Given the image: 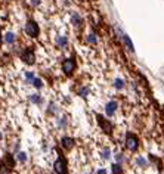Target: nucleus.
I'll return each mask as SVG.
<instances>
[{"label": "nucleus", "instance_id": "1", "mask_svg": "<svg viewBox=\"0 0 164 174\" xmlns=\"http://www.w3.org/2000/svg\"><path fill=\"white\" fill-rule=\"evenodd\" d=\"M140 137L133 131H126L123 137V146L124 150L130 152V154H138L140 150Z\"/></svg>", "mask_w": 164, "mask_h": 174}, {"label": "nucleus", "instance_id": "2", "mask_svg": "<svg viewBox=\"0 0 164 174\" xmlns=\"http://www.w3.org/2000/svg\"><path fill=\"white\" fill-rule=\"evenodd\" d=\"M78 69V62H77V58L75 55H70V56H65L61 62V72L65 75L67 78H73L75 72Z\"/></svg>", "mask_w": 164, "mask_h": 174}, {"label": "nucleus", "instance_id": "3", "mask_svg": "<svg viewBox=\"0 0 164 174\" xmlns=\"http://www.w3.org/2000/svg\"><path fill=\"white\" fill-rule=\"evenodd\" d=\"M52 170L55 174H70V162L64 150L58 149V155L52 164Z\"/></svg>", "mask_w": 164, "mask_h": 174}, {"label": "nucleus", "instance_id": "4", "mask_svg": "<svg viewBox=\"0 0 164 174\" xmlns=\"http://www.w3.org/2000/svg\"><path fill=\"white\" fill-rule=\"evenodd\" d=\"M95 120H96V124H98V127L101 128V131L104 133L105 136L111 137V136L114 134L115 124L111 121V118H108V117H105V115H102V114H99V112H96V114H95Z\"/></svg>", "mask_w": 164, "mask_h": 174}, {"label": "nucleus", "instance_id": "5", "mask_svg": "<svg viewBox=\"0 0 164 174\" xmlns=\"http://www.w3.org/2000/svg\"><path fill=\"white\" fill-rule=\"evenodd\" d=\"M18 56L27 66H34L37 62V55L31 46H24L18 49Z\"/></svg>", "mask_w": 164, "mask_h": 174}, {"label": "nucleus", "instance_id": "6", "mask_svg": "<svg viewBox=\"0 0 164 174\" xmlns=\"http://www.w3.org/2000/svg\"><path fill=\"white\" fill-rule=\"evenodd\" d=\"M24 33L25 35L28 37V39H31V40H37L39 37H40L41 34V28H40V24L33 19V18H28L27 21H25L24 24Z\"/></svg>", "mask_w": 164, "mask_h": 174}, {"label": "nucleus", "instance_id": "7", "mask_svg": "<svg viewBox=\"0 0 164 174\" xmlns=\"http://www.w3.org/2000/svg\"><path fill=\"white\" fill-rule=\"evenodd\" d=\"M75 146H77L75 137L70 136V134L61 136V139H59V149L61 150H64V152H71V150H74Z\"/></svg>", "mask_w": 164, "mask_h": 174}, {"label": "nucleus", "instance_id": "8", "mask_svg": "<svg viewBox=\"0 0 164 174\" xmlns=\"http://www.w3.org/2000/svg\"><path fill=\"white\" fill-rule=\"evenodd\" d=\"M115 31H117V34H118V37H120V40L123 42L124 47L129 50L130 53H135V43H133V40H132V37L129 35V34L126 33L124 30H121L120 27H115Z\"/></svg>", "mask_w": 164, "mask_h": 174}, {"label": "nucleus", "instance_id": "9", "mask_svg": "<svg viewBox=\"0 0 164 174\" xmlns=\"http://www.w3.org/2000/svg\"><path fill=\"white\" fill-rule=\"evenodd\" d=\"M118 109H120L118 100L109 99L107 103H105V106H104V115L108 117V118H114V117L117 115V112H118Z\"/></svg>", "mask_w": 164, "mask_h": 174}, {"label": "nucleus", "instance_id": "10", "mask_svg": "<svg viewBox=\"0 0 164 174\" xmlns=\"http://www.w3.org/2000/svg\"><path fill=\"white\" fill-rule=\"evenodd\" d=\"M53 43L59 50H68L71 43H70V37L67 34H55L53 37Z\"/></svg>", "mask_w": 164, "mask_h": 174}, {"label": "nucleus", "instance_id": "11", "mask_svg": "<svg viewBox=\"0 0 164 174\" xmlns=\"http://www.w3.org/2000/svg\"><path fill=\"white\" fill-rule=\"evenodd\" d=\"M44 112H46V115L50 117V118H56V117L61 114V106H59V103L55 102V100H49V102L46 103V106H44Z\"/></svg>", "mask_w": 164, "mask_h": 174}, {"label": "nucleus", "instance_id": "12", "mask_svg": "<svg viewBox=\"0 0 164 174\" xmlns=\"http://www.w3.org/2000/svg\"><path fill=\"white\" fill-rule=\"evenodd\" d=\"M55 124H56V128L61 131L68 130L70 128V115L68 114H59L55 120Z\"/></svg>", "mask_w": 164, "mask_h": 174}, {"label": "nucleus", "instance_id": "13", "mask_svg": "<svg viewBox=\"0 0 164 174\" xmlns=\"http://www.w3.org/2000/svg\"><path fill=\"white\" fill-rule=\"evenodd\" d=\"M70 24H71L73 28L80 30V28L83 27V24H84V19H83V17L78 13V12L71 10V12H70Z\"/></svg>", "mask_w": 164, "mask_h": 174}, {"label": "nucleus", "instance_id": "14", "mask_svg": "<svg viewBox=\"0 0 164 174\" xmlns=\"http://www.w3.org/2000/svg\"><path fill=\"white\" fill-rule=\"evenodd\" d=\"M27 100L34 105V106H43L44 103H46V100L43 98V94H40L39 91H33V93H30L28 96H27Z\"/></svg>", "mask_w": 164, "mask_h": 174}, {"label": "nucleus", "instance_id": "15", "mask_svg": "<svg viewBox=\"0 0 164 174\" xmlns=\"http://www.w3.org/2000/svg\"><path fill=\"white\" fill-rule=\"evenodd\" d=\"M18 43V35L15 31H6V33H3V44H6V46H17Z\"/></svg>", "mask_w": 164, "mask_h": 174}, {"label": "nucleus", "instance_id": "16", "mask_svg": "<svg viewBox=\"0 0 164 174\" xmlns=\"http://www.w3.org/2000/svg\"><path fill=\"white\" fill-rule=\"evenodd\" d=\"M2 161H3V164H6L10 170H15V167L18 165L17 158H15V154H13V152H5Z\"/></svg>", "mask_w": 164, "mask_h": 174}, {"label": "nucleus", "instance_id": "17", "mask_svg": "<svg viewBox=\"0 0 164 174\" xmlns=\"http://www.w3.org/2000/svg\"><path fill=\"white\" fill-rule=\"evenodd\" d=\"M75 94H77L80 99L86 100L92 94V87L89 84H82V86H78V89L75 90Z\"/></svg>", "mask_w": 164, "mask_h": 174}, {"label": "nucleus", "instance_id": "18", "mask_svg": "<svg viewBox=\"0 0 164 174\" xmlns=\"http://www.w3.org/2000/svg\"><path fill=\"white\" fill-rule=\"evenodd\" d=\"M111 86H113V89H114V90L123 91L124 89L127 87V81L124 80L123 77H114V80H113Z\"/></svg>", "mask_w": 164, "mask_h": 174}, {"label": "nucleus", "instance_id": "19", "mask_svg": "<svg viewBox=\"0 0 164 174\" xmlns=\"http://www.w3.org/2000/svg\"><path fill=\"white\" fill-rule=\"evenodd\" d=\"M133 162H135V165L138 167V168H140V170H147L148 167L151 165L149 161H148V158L143 157V155H136Z\"/></svg>", "mask_w": 164, "mask_h": 174}, {"label": "nucleus", "instance_id": "20", "mask_svg": "<svg viewBox=\"0 0 164 174\" xmlns=\"http://www.w3.org/2000/svg\"><path fill=\"white\" fill-rule=\"evenodd\" d=\"M113 158H114V162H118V164H126L127 161H129V158L126 155V152L124 150H113Z\"/></svg>", "mask_w": 164, "mask_h": 174}, {"label": "nucleus", "instance_id": "21", "mask_svg": "<svg viewBox=\"0 0 164 174\" xmlns=\"http://www.w3.org/2000/svg\"><path fill=\"white\" fill-rule=\"evenodd\" d=\"M99 158L102 161H111L113 159V149L109 146H102L99 150Z\"/></svg>", "mask_w": 164, "mask_h": 174}, {"label": "nucleus", "instance_id": "22", "mask_svg": "<svg viewBox=\"0 0 164 174\" xmlns=\"http://www.w3.org/2000/svg\"><path fill=\"white\" fill-rule=\"evenodd\" d=\"M86 43L90 46H98L99 44V35L96 34V31L90 30L89 33L86 34Z\"/></svg>", "mask_w": 164, "mask_h": 174}, {"label": "nucleus", "instance_id": "23", "mask_svg": "<svg viewBox=\"0 0 164 174\" xmlns=\"http://www.w3.org/2000/svg\"><path fill=\"white\" fill-rule=\"evenodd\" d=\"M109 173L111 174H126V168L123 164H118V162H111L109 164Z\"/></svg>", "mask_w": 164, "mask_h": 174}, {"label": "nucleus", "instance_id": "24", "mask_svg": "<svg viewBox=\"0 0 164 174\" xmlns=\"http://www.w3.org/2000/svg\"><path fill=\"white\" fill-rule=\"evenodd\" d=\"M31 87H33L36 91H40V90H43L44 87H46V84H44V80L41 78V77H37L36 75V78H34L33 81H31V84H30Z\"/></svg>", "mask_w": 164, "mask_h": 174}, {"label": "nucleus", "instance_id": "25", "mask_svg": "<svg viewBox=\"0 0 164 174\" xmlns=\"http://www.w3.org/2000/svg\"><path fill=\"white\" fill-rule=\"evenodd\" d=\"M15 158H17V162L19 165H25L28 162V154L25 150H18L15 154Z\"/></svg>", "mask_w": 164, "mask_h": 174}, {"label": "nucleus", "instance_id": "26", "mask_svg": "<svg viewBox=\"0 0 164 174\" xmlns=\"http://www.w3.org/2000/svg\"><path fill=\"white\" fill-rule=\"evenodd\" d=\"M34 78H36V71H25L24 72V81L25 84H31V81H33Z\"/></svg>", "mask_w": 164, "mask_h": 174}, {"label": "nucleus", "instance_id": "27", "mask_svg": "<svg viewBox=\"0 0 164 174\" xmlns=\"http://www.w3.org/2000/svg\"><path fill=\"white\" fill-rule=\"evenodd\" d=\"M13 170H10L6 164H3V161L0 159V174H12Z\"/></svg>", "mask_w": 164, "mask_h": 174}, {"label": "nucleus", "instance_id": "28", "mask_svg": "<svg viewBox=\"0 0 164 174\" xmlns=\"http://www.w3.org/2000/svg\"><path fill=\"white\" fill-rule=\"evenodd\" d=\"M28 2V5H30V8L33 9H37L41 6V3H43V0H27Z\"/></svg>", "mask_w": 164, "mask_h": 174}, {"label": "nucleus", "instance_id": "29", "mask_svg": "<svg viewBox=\"0 0 164 174\" xmlns=\"http://www.w3.org/2000/svg\"><path fill=\"white\" fill-rule=\"evenodd\" d=\"M95 174H109V171H108L107 168L101 167V168H98V170H96V173H95Z\"/></svg>", "mask_w": 164, "mask_h": 174}, {"label": "nucleus", "instance_id": "30", "mask_svg": "<svg viewBox=\"0 0 164 174\" xmlns=\"http://www.w3.org/2000/svg\"><path fill=\"white\" fill-rule=\"evenodd\" d=\"M3 44V33H2V27H0V47Z\"/></svg>", "mask_w": 164, "mask_h": 174}, {"label": "nucleus", "instance_id": "31", "mask_svg": "<svg viewBox=\"0 0 164 174\" xmlns=\"http://www.w3.org/2000/svg\"><path fill=\"white\" fill-rule=\"evenodd\" d=\"M3 140V131H2V130H0V142Z\"/></svg>", "mask_w": 164, "mask_h": 174}, {"label": "nucleus", "instance_id": "32", "mask_svg": "<svg viewBox=\"0 0 164 174\" xmlns=\"http://www.w3.org/2000/svg\"><path fill=\"white\" fill-rule=\"evenodd\" d=\"M83 174H92V173H90V171H89V173H83Z\"/></svg>", "mask_w": 164, "mask_h": 174}]
</instances>
